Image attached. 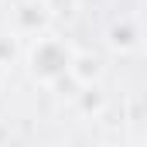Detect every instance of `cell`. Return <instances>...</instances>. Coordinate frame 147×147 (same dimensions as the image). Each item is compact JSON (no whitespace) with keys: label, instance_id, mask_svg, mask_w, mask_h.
<instances>
[{"label":"cell","instance_id":"cell-2","mask_svg":"<svg viewBox=\"0 0 147 147\" xmlns=\"http://www.w3.org/2000/svg\"><path fill=\"white\" fill-rule=\"evenodd\" d=\"M14 24H17V31H24V34H38V31L48 24V7L38 3V0L17 3V7H14Z\"/></svg>","mask_w":147,"mask_h":147},{"label":"cell","instance_id":"cell-6","mask_svg":"<svg viewBox=\"0 0 147 147\" xmlns=\"http://www.w3.org/2000/svg\"><path fill=\"white\" fill-rule=\"evenodd\" d=\"M0 69H3V58H0Z\"/></svg>","mask_w":147,"mask_h":147},{"label":"cell","instance_id":"cell-3","mask_svg":"<svg viewBox=\"0 0 147 147\" xmlns=\"http://www.w3.org/2000/svg\"><path fill=\"white\" fill-rule=\"evenodd\" d=\"M69 75H75L82 86H89V82H96V79L103 75V58H99V55H75Z\"/></svg>","mask_w":147,"mask_h":147},{"label":"cell","instance_id":"cell-4","mask_svg":"<svg viewBox=\"0 0 147 147\" xmlns=\"http://www.w3.org/2000/svg\"><path fill=\"white\" fill-rule=\"evenodd\" d=\"M110 45H113V48H120V51H130V48L137 45V28H134L130 21L113 24V31H110Z\"/></svg>","mask_w":147,"mask_h":147},{"label":"cell","instance_id":"cell-1","mask_svg":"<svg viewBox=\"0 0 147 147\" xmlns=\"http://www.w3.org/2000/svg\"><path fill=\"white\" fill-rule=\"evenodd\" d=\"M72 51H69V45L62 41V38H38L34 45H31V51H28V62H31V72L34 79L41 82H55V79H62L65 72H72Z\"/></svg>","mask_w":147,"mask_h":147},{"label":"cell","instance_id":"cell-5","mask_svg":"<svg viewBox=\"0 0 147 147\" xmlns=\"http://www.w3.org/2000/svg\"><path fill=\"white\" fill-rule=\"evenodd\" d=\"M82 106H86V110H103V96H99V89L86 86V89H82Z\"/></svg>","mask_w":147,"mask_h":147}]
</instances>
